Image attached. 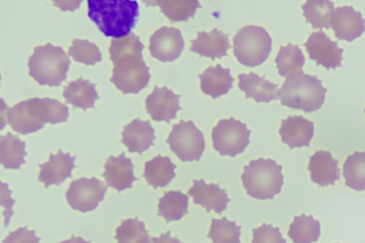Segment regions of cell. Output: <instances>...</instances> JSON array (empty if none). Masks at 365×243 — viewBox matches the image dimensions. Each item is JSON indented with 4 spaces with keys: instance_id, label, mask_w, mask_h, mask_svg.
Returning <instances> with one entry per match:
<instances>
[{
    "instance_id": "obj_1",
    "label": "cell",
    "mask_w": 365,
    "mask_h": 243,
    "mask_svg": "<svg viewBox=\"0 0 365 243\" xmlns=\"http://www.w3.org/2000/svg\"><path fill=\"white\" fill-rule=\"evenodd\" d=\"M109 53L113 63L110 81L123 94H137L146 88L150 78V68L143 58L144 45L140 36L131 32L128 36L110 41Z\"/></svg>"
},
{
    "instance_id": "obj_2",
    "label": "cell",
    "mask_w": 365,
    "mask_h": 243,
    "mask_svg": "<svg viewBox=\"0 0 365 243\" xmlns=\"http://www.w3.org/2000/svg\"><path fill=\"white\" fill-rule=\"evenodd\" d=\"M69 116L68 107L56 99L34 98L23 100L11 108L5 105L1 121L9 123L14 131L22 135L37 132L47 123H64Z\"/></svg>"
},
{
    "instance_id": "obj_3",
    "label": "cell",
    "mask_w": 365,
    "mask_h": 243,
    "mask_svg": "<svg viewBox=\"0 0 365 243\" xmlns=\"http://www.w3.org/2000/svg\"><path fill=\"white\" fill-rule=\"evenodd\" d=\"M88 16L107 37L128 36L137 23L139 6L135 0H88Z\"/></svg>"
},
{
    "instance_id": "obj_4",
    "label": "cell",
    "mask_w": 365,
    "mask_h": 243,
    "mask_svg": "<svg viewBox=\"0 0 365 243\" xmlns=\"http://www.w3.org/2000/svg\"><path fill=\"white\" fill-rule=\"evenodd\" d=\"M327 92L322 80L303 71L286 78L279 89V98L282 105L312 113L322 108Z\"/></svg>"
},
{
    "instance_id": "obj_5",
    "label": "cell",
    "mask_w": 365,
    "mask_h": 243,
    "mask_svg": "<svg viewBox=\"0 0 365 243\" xmlns=\"http://www.w3.org/2000/svg\"><path fill=\"white\" fill-rule=\"evenodd\" d=\"M282 169V166L271 158L251 160L241 175L247 195L261 200L273 199L281 192L284 183Z\"/></svg>"
},
{
    "instance_id": "obj_6",
    "label": "cell",
    "mask_w": 365,
    "mask_h": 243,
    "mask_svg": "<svg viewBox=\"0 0 365 243\" xmlns=\"http://www.w3.org/2000/svg\"><path fill=\"white\" fill-rule=\"evenodd\" d=\"M71 61L61 46L48 43L36 46L29 58V74L40 85L60 86L67 78Z\"/></svg>"
},
{
    "instance_id": "obj_7",
    "label": "cell",
    "mask_w": 365,
    "mask_h": 243,
    "mask_svg": "<svg viewBox=\"0 0 365 243\" xmlns=\"http://www.w3.org/2000/svg\"><path fill=\"white\" fill-rule=\"evenodd\" d=\"M232 41L235 56L241 64L248 67L264 63L272 50V38L262 26H245L237 32Z\"/></svg>"
},
{
    "instance_id": "obj_8",
    "label": "cell",
    "mask_w": 365,
    "mask_h": 243,
    "mask_svg": "<svg viewBox=\"0 0 365 243\" xmlns=\"http://www.w3.org/2000/svg\"><path fill=\"white\" fill-rule=\"evenodd\" d=\"M166 143L182 162L199 161L205 148L203 133L192 120L173 125Z\"/></svg>"
},
{
    "instance_id": "obj_9",
    "label": "cell",
    "mask_w": 365,
    "mask_h": 243,
    "mask_svg": "<svg viewBox=\"0 0 365 243\" xmlns=\"http://www.w3.org/2000/svg\"><path fill=\"white\" fill-rule=\"evenodd\" d=\"M250 133L247 125L235 118L222 119L212 128L213 148L222 156L234 157L242 153L250 144Z\"/></svg>"
},
{
    "instance_id": "obj_10",
    "label": "cell",
    "mask_w": 365,
    "mask_h": 243,
    "mask_svg": "<svg viewBox=\"0 0 365 243\" xmlns=\"http://www.w3.org/2000/svg\"><path fill=\"white\" fill-rule=\"evenodd\" d=\"M107 186L95 177L73 180L66 192L68 204L81 212L94 210L103 200Z\"/></svg>"
},
{
    "instance_id": "obj_11",
    "label": "cell",
    "mask_w": 365,
    "mask_h": 243,
    "mask_svg": "<svg viewBox=\"0 0 365 243\" xmlns=\"http://www.w3.org/2000/svg\"><path fill=\"white\" fill-rule=\"evenodd\" d=\"M184 46V39L178 29L163 26L150 37L148 49L151 56L159 61L172 62L180 57Z\"/></svg>"
},
{
    "instance_id": "obj_12",
    "label": "cell",
    "mask_w": 365,
    "mask_h": 243,
    "mask_svg": "<svg viewBox=\"0 0 365 243\" xmlns=\"http://www.w3.org/2000/svg\"><path fill=\"white\" fill-rule=\"evenodd\" d=\"M304 46L317 66L334 70L342 66L344 48H339L337 41H331L322 30L312 33Z\"/></svg>"
},
{
    "instance_id": "obj_13",
    "label": "cell",
    "mask_w": 365,
    "mask_h": 243,
    "mask_svg": "<svg viewBox=\"0 0 365 243\" xmlns=\"http://www.w3.org/2000/svg\"><path fill=\"white\" fill-rule=\"evenodd\" d=\"M180 95H177L167 86L154 89L145 99V109L151 118L155 121H165L169 123L176 118L180 106Z\"/></svg>"
},
{
    "instance_id": "obj_14",
    "label": "cell",
    "mask_w": 365,
    "mask_h": 243,
    "mask_svg": "<svg viewBox=\"0 0 365 243\" xmlns=\"http://www.w3.org/2000/svg\"><path fill=\"white\" fill-rule=\"evenodd\" d=\"M331 26L339 40L351 42L365 31V19L353 6H343L334 10Z\"/></svg>"
},
{
    "instance_id": "obj_15",
    "label": "cell",
    "mask_w": 365,
    "mask_h": 243,
    "mask_svg": "<svg viewBox=\"0 0 365 243\" xmlns=\"http://www.w3.org/2000/svg\"><path fill=\"white\" fill-rule=\"evenodd\" d=\"M76 158V156H71L69 152L64 153L61 150H58L56 155L51 153L47 162L38 165V181L43 182L45 188L53 185H60L66 178L72 177Z\"/></svg>"
},
{
    "instance_id": "obj_16",
    "label": "cell",
    "mask_w": 365,
    "mask_h": 243,
    "mask_svg": "<svg viewBox=\"0 0 365 243\" xmlns=\"http://www.w3.org/2000/svg\"><path fill=\"white\" fill-rule=\"evenodd\" d=\"M133 168L131 160L123 152L116 157L110 155L106 159L102 176L108 187L120 192L132 187V183L138 180L133 175Z\"/></svg>"
},
{
    "instance_id": "obj_17",
    "label": "cell",
    "mask_w": 365,
    "mask_h": 243,
    "mask_svg": "<svg viewBox=\"0 0 365 243\" xmlns=\"http://www.w3.org/2000/svg\"><path fill=\"white\" fill-rule=\"evenodd\" d=\"M193 185L189 190L188 195L193 198L195 204L205 207L207 212L212 210L221 214L227 208L230 201L225 189L220 187L219 184H207L204 180H193Z\"/></svg>"
},
{
    "instance_id": "obj_18",
    "label": "cell",
    "mask_w": 365,
    "mask_h": 243,
    "mask_svg": "<svg viewBox=\"0 0 365 243\" xmlns=\"http://www.w3.org/2000/svg\"><path fill=\"white\" fill-rule=\"evenodd\" d=\"M314 124L302 115L289 116L282 120L279 133L282 143L290 149L309 147L313 138Z\"/></svg>"
},
{
    "instance_id": "obj_19",
    "label": "cell",
    "mask_w": 365,
    "mask_h": 243,
    "mask_svg": "<svg viewBox=\"0 0 365 243\" xmlns=\"http://www.w3.org/2000/svg\"><path fill=\"white\" fill-rule=\"evenodd\" d=\"M121 135L120 143L128 148L130 152L141 155L151 145H154L155 130L151 126L150 120L144 121L135 118L123 126Z\"/></svg>"
},
{
    "instance_id": "obj_20",
    "label": "cell",
    "mask_w": 365,
    "mask_h": 243,
    "mask_svg": "<svg viewBox=\"0 0 365 243\" xmlns=\"http://www.w3.org/2000/svg\"><path fill=\"white\" fill-rule=\"evenodd\" d=\"M338 160L334 159L329 150H319L310 156L308 170L311 180L321 187L334 185L340 180Z\"/></svg>"
},
{
    "instance_id": "obj_21",
    "label": "cell",
    "mask_w": 365,
    "mask_h": 243,
    "mask_svg": "<svg viewBox=\"0 0 365 243\" xmlns=\"http://www.w3.org/2000/svg\"><path fill=\"white\" fill-rule=\"evenodd\" d=\"M190 42L192 43L190 51L212 60L227 56V51L231 47L228 34L219 31L217 28L213 29L210 32H197V38Z\"/></svg>"
},
{
    "instance_id": "obj_22",
    "label": "cell",
    "mask_w": 365,
    "mask_h": 243,
    "mask_svg": "<svg viewBox=\"0 0 365 243\" xmlns=\"http://www.w3.org/2000/svg\"><path fill=\"white\" fill-rule=\"evenodd\" d=\"M239 88L244 91L246 98H253L256 103H269L279 98L278 85L266 80L264 76L250 72L238 76Z\"/></svg>"
},
{
    "instance_id": "obj_23",
    "label": "cell",
    "mask_w": 365,
    "mask_h": 243,
    "mask_svg": "<svg viewBox=\"0 0 365 243\" xmlns=\"http://www.w3.org/2000/svg\"><path fill=\"white\" fill-rule=\"evenodd\" d=\"M199 78L202 91L214 99L227 94L235 81L230 68H223L220 64L209 66Z\"/></svg>"
},
{
    "instance_id": "obj_24",
    "label": "cell",
    "mask_w": 365,
    "mask_h": 243,
    "mask_svg": "<svg viewBox=\"0 0 365 243\" xmlns=\"http://www.w3.org/2000/svg\"><path fill=\"white\" fill-rule=\"evenodd\" d=\"M96 86V83L82 77L69 82L63 92L66 103L71 104L74 108H81L84 111L88 108H95V101L99 98Z\"/></svg>"
},
{
    "instance_id": "obj_25",
    "label": "cell",
    "mask_w": 365,
    "mask_h": 243,
    "mask_svg": "<svg viewBox=\"0 0 365 243\" xmlns=\"http://www.w3.org/2000/svg\"><path fill=\"white\" fill-rule=\"evenodd\" d=\"M176 167L177 165L173 163L168 157L158 155L145 163L143 176L154 189L164 187L175 177L174 170Z\"/></svg>"
},
{
    "instance_id": "obj_26",
    "label": "cell",
    "mask_w": 365,
    "mask_h": 243,
    "mask_svg": "<svg viewBox=\"0 0 365 243\" xmlns=\"http://www.w3.org/2000/svg\"><path fill=\"white\" fill-rule=\"evenodd\" d=\"M25 147L26 142L10 132L6 135H1V164L6 169H21V165L26 163L24 157L27 152L25 151Z\"/></svg>"
},
{
    "instance_id": "obj_27",
    "label": "cell",
    "mask_w": 365,
    "mask_h": 243,
    "mask_svg": "<svg viewBox=\"0 0 365 243\" xmlns=\"http://www.w3.org/2000/svg\"><path fill=\"white\" fill-rule=\"evenodd\" d=\"M188 196L181 191L165 192L159 199L158 215L162 216L168 223L181 219L188 213Z\"/></svg>"
},
{
    "instance_id": "obj_28",
    "label": "cell",
    "mask_w": 365,
    "mask_h": 243,
    "mask_svg": "<svg viewBox=\"0 0 365 243\" xmlns=\"http://www.w3.org/2000/svg\"><path fill=\"white\" fill-rule=\"evenodd\" d=\"M301 8L306 21L310 23L314 29L330 28L332 14L335 10L333 1L308 0Z\"/></svg>"
},
{
    "instance_id": "obj_29",
    "label": "cell",
    "mask_w": 365,
    "mask_h": 243,
    "mask_svg": "<svg viewBox=\"0 0 365 243\" xmlns=\"http://www.w3.org/2000/svg\"><path fill=\"white\" fill-rule=\"evenodd\" d=\"M321 234L320 222L312 215L302 214L295 216L287 232L294 243H312L318 240Z\"/></svg>"
},
{
    "instance_id": "obj_30",
    "label": "cell",
    "mask_w": 365,
    "mask_h": 243,
    "mask_svg": "<svg viewBox=\"0 0 365 243\" xmlns=\"http://www.w3.org/2000/svg\"><path fill=\"white\" fill-rule=\"evenodd\" d=\"M279 74L284 77L303 72L302 67L305 58L298 45L289 43L286 46H280L275 58Z\"/></svg>"
},
{
    "instance_id": "obj_31",
    "label": "cell",
    "mask_w": 365,
    "mask_h": 243,
    "mask_svg": "<svg viewBox=\"0 0 365 243\" xmlns=\"http://www.w3.org/2000/svg\"><path fill=\"white\" fill-rule=\"evenodd\" d=\"M345 184L356 191L365 190V152L349 155L343 165Z\"/></svg>"
},
{
    "instance_id": "obj_32",
    "label": "cell",
    "mask_w": 365,
    "mask_h": 243,
    "mask_svg": "<svg viewBox=\"0 0 365 243\" xmlns=\"http://www.w3.org/2000/svg\"><path fill=\"white\" fill-rule=\"evenodd\" d=\"M148 2L153 3L150 5L158 6L160 11L172 22L187 21L190 17L194 16L197 8L202 7L197 0H163Z\"/></svg>"
},
{
    "instance_id": "obj_33",
    "label": "cell",
    "mask_w": 365,
    "mask_h": 243,
    "mask_svg": "<svg viewBox=\"0 0 365 243\" xmlns=\"http://www.w3.org/2000/svg\"><path fill=\"white\" fill-rule=\"evenodd\" d=\"M114 238L118 243H150L151 239L145 223L136 217L122 220L116 228Z\"/></svg>"
},
{
    "instance_id": "obj_34",
    "label": "cell",
    "mask_w": 365,
    "mask_h": 243,
    "mask_svg": "<svg viewBox=\"0 0 365 243\" xmlns=\"http://www.w3.org/2000/svg\"><path fill=\"white\" fill-rule=\"evenodd\" d=\"M241 226H237L225 217L220 219L212 218L207 237L213 243H241Z\"/></svg>"
},
{
    "instance_id": "obj_35",
    "label": "cell",
    "mask_w": 365,
    "mask_h": 243,
    "mask_svg": "<svg viewBox=\"0 0 365 243\" xmlns=\"http://www.w3.org/2000/svg\"><path fill=\"white\" fill-rule=\"evenodd\" d=\"M68 55L77 62L86 66L95 65L101 61L102 56L99 48L88 40L75 38L68 49Z\"/></svg>"
},
{
    "instance_id": "obj_36",
    "label": "cell",
    "mask_w": 365,
    "mask_h": 243,
    "mask_svg": "<svg viewBox=\"0 0 365 243\" xmlns=\"http://www.w3.org/2000/svg\"><path fill=\"white\" fill-rule=\"evenodd\" d=\"M252 243H287L282 236L279 227L263 223L260 227L252 229Z\"/></svg>"
},
{
    "instance_id": "obj_37",
    "label": "cell",
    "mask_w": 365,
    "mask_h": 243,
    "mask_svg": "<svg viewBox=\"0 0 365 243\" xmlns=\"http://www.w3.org/2000/svg\"><path fill=\"white\" fill-rule=\"evenodd\" d=\"M40 240L41 238L36 235L34 230L24 227L10 232L2 243H38Z\"/></svg>"
},
{
    "instance_id": "obj_38",
    "label": "cell",
    "mask_w": 365,
    "mask_h": 243,
    "mask_svg": "<svg viewBox=\"0 0 365 243\" xmlns=\"http://www.w3.org/2000/svg\"><path fill=\"white\" fill-rule=\"evenodd\" d=\"M151 242L153 243H182L176 237L170 236V232L168 231L165 233H162L159 237H153Z\"/></svg>"
},
{
    "instance_id": "obj_39",
    "label": "cell",
    "mask_w": 365,
    "mask_h": 243,
    "mask_svg": "<svg viewBox=\"0 0 365 243\" xmlns=\"http://www.w3.org/2000/svg\"><path fill=\"white\" fill-rule=\"evenodd\" d=\"M61 243H91V242L86 241L81 237L72 235L70 239L64 240Z\"/></svg>"
},
{
    "instance_id": "obj_40",
    "label": "cell",
    "mask_w": 365,
    "mask_h": 243,
    "mask_svg": "<svg viewBox=\"0 0 365 243\" xmlns=\"http://www.w3.org/2000/svg\"><path fill=\"white\" fill-rule=\"evenodd\" d=\"M364 113H365V108H364Z\"/></svg>"
}]
</instances>
